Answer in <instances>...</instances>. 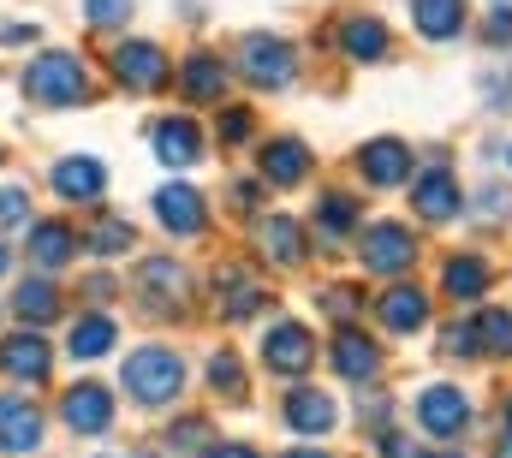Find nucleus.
<instances>
[{"label":"nucleus","instance_id":"1","mask_svg":"<svg viewBox=\"0 0 512 458\" xmlns=\"http://www.w3.org/2000/svg\"><path fill=\"white\" fill-rule=\"evenodd\" d=\"M120 387H126L131 405L161 411V405H173L185 393V357L173 345H137L126 357V369H120Z\"/></svg>","mask_w":512,"mask_h":458},{"label":"nucleus","instance_id":"2","mask_svg":"<svg viewBox=\"0 0 512 458\" xmlns=\"http://www.w3.org/2000/svg\"><path fill=\"white\" fill-rule=\"evenodd\" d=\"M24 96H30L36 108H78V102H90L96 84H90L84 54H66V48L36 54V60L24 66Z\"/></svg>","mask_w":512,"mask_h":458},{"label":"nucleus","instance_id":"3","mask_svg":"<svg viewBox=\"0 0 512 458\" xmlns=\"http://www.w3.org/2000/svg\"><path fill=\"white\" fill-rule=\"evenodd\" d=\"M239 78L251 84V90H292V78H298V54H292V42L286 36H268V30H251L245 42H239Z\"/></svg>","mask_w":512,"mask_h":458},{"label":"nucleus","instance_id":"4","mask_svg":"<svg viewBox=\"0 0 512 458\" xmlns=\"http://www.w3.org/2000/svg\"><path fill=\"white\" fill-rule=\"evenodd\" d=\"M358 262L364 274H382V280H399L411 262H417V238L399 221H376V227H358Z\"/></svg>","mask_w":512,"mask_h":458},{"label":"nucleus","instance_id":"5","mask_svg":"<svg viewBox=\"0 0 512 458\" xmlns=\"http://www.w3.org/2000/svg\"><path fill=\"white\" fill-rule=\"evenodd\" d=\"M114 84L131 90V96H155V90H167V84H173V60H167L155 42L126 36V42L114 48Z\"/></svg>","mask_w":512,"mask_h":458},{"label":"nucleus","instance_id":"6","mask_svg":"<svg viewBox=\"0 0 512 458\" xmlns=\"http://www.w3.org/2000/svg\"><path fill=\"white\" fill-rule=\"evenodd\" d=\"M310 363H316V334H310L304 322H292V316H274V322L262 328V369H268V375H286V381H298Z\"/></svg>","mask_w":512,"mask_h":458},{"label":"nucleus","instance_id":"7","mask_svg":"<svg viewBox=\"0 0 512 458\" xmlns=\"http://www.w3.org/2000/svg\"><path fill=\"white\" fill-rule=\"evenodd\" d=\"M149 149H155V161L167 173H191L203 161V131H197L191 114H167V119L149 125Z\"/></svg>","mask_w":512,"mask_h":458},{"label":"nucleus","instance_id":"8","mask_svg":"<svg viewBox=\"0 0 512 458\" xmlns=\"http://www.w3.org/2000/svg\"><path fill=\"white\" fill-rule=\"evenodd\" d=\"M411 209L423 215V221H453L459 209H465V191H459V179H453V167L447 161H429L417 179H411Z\"/></svg>","mask_w":512,"mask_h":458},{"label":"nucleus","instance_id":"9","mask_svg":"<svg viewBox=\"0 0 512 458\" xmlns=\"http://www.w3.org/2000/svg\"><path fill=\"white\" fill-rule=\"evenodd\" d=\"M417 423H423L435 441H459V435L471 429V399H465L459 387L435 381V387H423V393H417Z\"/></svg>","mask_w":512,"mask_h":458},{"label":"nucleus","instance_id":"10","mask_svg":"<svg viewBox=\"0 0 512 458\" xmlns=\"http://www.w3.org/2000/svg\"><path fill=\"white\" fill-rule=\"evenodd\" d=\"M48 185H54V197H60V203L90 209V203H102V197H108V167H102L96 155H66V161H54Z\"/></svg>","mask_w":512,"mask_h":458},{"label":"nucleus","instance_id":"11","mask_svg":"<svg viewBox=\"0 0 512 458\" xmlns=\"http://www.w3.org/2000/svg\"><path fill=\"white\" fill-rule=\"evenodd\" d=\"M48 369H54V351H48V340L36 328H18V334L0 340V375H12L18 387H42Z\"/></svg>","mask_w":512,"mask_h":458},{"label":"nucleus","instance_id":"12","mask_svg":"<svg viewBox=\"0 0 512 458\" xmlns=\"http://www.w3.org/2000/svg\"><path fill=\"white\" fill-rule=\"evenodd\" d=\"M358 179L376 185V191L411 185V143H405V137H370V143L358 149Z\"/></svg>","mask_w":512,"mask_h":458},{"label":"nucleus","instance_id":"13","mask_svg":"<svg viewBox=\"0 0 512 458\" xmlns=\"http://www.w3.org/2000/svg\"><path fill=\"white\" fill-rule=\"evenodd\" d=\"M0 453L6 458L42 453V411H36V399L0 393Z\"/></svg>","mask_w":512,"mask_h":458},{"label":"nucleus","instance_id":"14","mask_svg":"<svg viewBox=\"0 0 512 458\" xmlns=\"http://www.w3.org/2000/svg\"><path fill=\"white\" fill-rule=\"evenodd\" d=\"M60 423H66L72 435H108V429H114V393L96 387V381L66 387V399H60Z\"/></svg>","mask_w":512,"mask_h":458},{"label":"nucleus","instance_id":"15","mask_svg":"<svg viewBox=\"0 0 512 458\" xmlns=\"http://www.w3.org/2000/svg\"><path fill=\"white\" fill-rule=\"evenodd\" d=\"M262 304H268V292H262V280H256L245 262H221L215 268V310L227 322H251Z\"/></svg>","mask_w":512,"mask_h":458},{"label":"nucleus","instance_id":"16","mask_svg":"<svg viewBox=\"0 0 512 458\" xmlns=\"http://www.w3.org/2000/svg\"><path fill=\"white\" fill-rule=\"evenodd\" d=\"M340 54L352 60V66H376L393 54V30H387V18L376 12H346L340 18Z\"/></svg>","mask_w":512,"mask_h":458},{"label":"nucleus","instance_id":"17","mask_svg":"<svg viewBox=\"0 0 512 458\" xmlns=\"http://www.w3.org/2000/svg\"><path fill=\"white\" fill-rule=\"evenodd\" d=\"M149 209H155V221L173 232V238H197V232H209V203H203V191H191V185H161Z\"/></svg>","mask_w":512,"mask_h":458},{"label":"nucleus","instance_id":"18","mask_svg":"<svg viewBox=\"0 0 512 458\" xmlns=\"http://www.w3.org/2000/svg\"><path fill=\"white\" fill-rule=\"evenodd\" d=\"M256 173H262V185H274V191L304 185V179H310V143H304V137H268Z\"/></svg>","mask_w":512,"mask_h":458},{"label":"nucleus","instance_id":"19","mask_svg":"<svg viewBox=\"0 0 512 458\" xmlns=\"http://www.w3.org/2000/svg\"><path fill=\"white\" fill-rule=\"evenodd\" d=\"M24 256L36 274H60L66 262H78V232L66 221H36V227H24Z\"/></svg>","mask_w":512,"mask_h":458},{"label":"nucleus","instance_id":"20","mask_svg":"<svg viewBox=\"0 0 512 458\" xmlns=\"http://www.w3.org/2000/svg\"><path fill=\"white\" fill-rule=\"evenodd\" d=\"M376 322H382L387 334H399V340H411V334H423L429 328V292H417V286H387L382 298H376Z\"/></svg>","mask_w":512,"mask_h":458},{"label":"nucleus","instance_id":"21","mask_svg":"<svg viewBox=\"0 0 512 458\" xmlns=\"http://www.w3.org/2000/svg\"><path fill=\"white\" fill-rule=\"evenodd\" d=\"M137 298H143L155 316L179 310V298H185V268H179L173 256H143V268H137Z\"/></svg>","mask_w":512,"mask_h":458},{"label":"nucleus","instance_id":"22","mask_svg":"<svg viewBox=\"0 0 512 458\" xmlns=\"http://www.w3.org/2000/svg\"><path fill=\"white\" fill-rule=\"evenodd\" d=\"M280 417H286L292 435H328V429L340 423V405H334V393H322V387H292L286 405H280Z\"/></svg>","mask_w":512,"mask_h":458},{"label":"nucleus","instance_id":"23","mask_svg":"<svg viewBox=\"0 0 512 458\" xmlns=\"http://www.w3.org/2000/svg\"><path fill=\"white\" fill-rule=\"evenodd\" d=\"M328 363H334V375H346V381H376L382 375V345L370 340V334H358L352 322L334 334V351H328Z\"/></svg>","mask_w":512,"mask_h":458},{"label":"nucleus","instance_id":"24","mask_svg":"<svg viewBox=\"0 0 512 458\" xmlns=\"http://www.w3.org/2000/svg\"><path fill=\"white\" fill-rule=\"evenodd\" d=\"M489 280H495V268H489V256H477V250H459V256H447V268H441V292H447L453 304H477V298L489 292Z\"/></svg>","mask_w":512,"mask_h":458},{"label":"nucleus","instance_id":"25","mask_svg":"<svg viewBox=\"0 0 512 458\" xmlns=\"http://www.w3.org/2000/svg\"><path fill=\"white\" fill-rule=\"evenodd\" d=\"M173 78H179L185 102H221V96H227V78H233V72H227V60H221V54H191V60H185V66H179Z\"/></svg>","mask_w":512,"mask_h":458},{"label":"nucleus","instance_id":"26","mask_svg":"<svg viewBox=\"0 0 512 458\" xmlns=\"http://www.w3.org/2000/svg\"><path fill=\"white\" fill-rule=\"evenodd\" d=\"M465 18H471L465 0H411V24L423 42H459Z\"/></svg>","mask_w":512,"mask_h":458},{"label":"nucleus","instance_id":"27","mask_svg":"<svg viewBox=\"0 0 512 458\" xmlns=\"http://www.w3.org/2000/svg\"><path fill=\"white\" fill-rule=\"evenodd\" d=\"M256 244H262V256L280 262V268H298V262L310 256V238H304V227H298L292 215H268V221L256 227Z\"/></svg>","mask_w":512,"mask_h":458},{"label":"nucleus","instance_id":"28","mask_svg":"<svg viewBox=\"0 0 512 458\" xmlns=\"http://www.w3.org/2000/svg\"><path fill=\"white\" fill-rule=\"evenodd\" d=\"M114 345H120V322H114V316H102V310H90V316H78V322H72V334H66V357L96 363V357H108Z\"/></svg>","mask_w":512,"mask_h":458},{"label":"nucleus","instance_id":"29","mask_svg":"<svg viewBox=\"0 0 512 458\" xmlns=\"http://www.w3.org/2000/svg\"><path fill=\"white\" fill-rule=\"evenodd\" d=\"M12 316H18L24 328H48V322L60 316V292H54V280H48V274L18 280V292H12Z\"/></svg>","mask_w":512,"mask_h":458},{"label":"nucleus","instance_id":"30","mask_svg":"<svg viewBox=\"0 0 512 458\" xmlns=\"http://www.w3.org/2000/svg\"><path fill=\"white\" fill-rule=\"evenodd\" d=\"M90 256H102V262H114V256H126L131 244H137V232H131V221L126 215H114V209H102L96 221H90V232L78 238Z\"/></svg>","mask_w":512,"mask_h":458},{"label":"nucleus","instance_id":"31","mask_svg":"<svg viewBox=\"0 0 512 458\" xmlns=\"http://www.w3.org/2000/svg\"><path fill=\"white\" fill-rule=\"evenodd\" d=\"M316 227L328 232V238H346V232L364 227V203L352 191H322L316 197Z\"/></svg>","mask_w":512,"mask_h":458},{"label":"nucleus","instance_id":"32","mask_svg":"<svg viewBox=\"0 0 512 458\" xmlns=\"http://www.w3.org/2000/svg\"><path fill=\"white\" fill-rule=\"evenodd\" d=\"M209 387H215L227 405H245V399H251V381H245L239 351H209Z\"/></svg>","mask_w":512,"mask_h":458},{"label":"nucleus","instance_id":"33","mask_svg":"<svg viewBox=\"0 0 512 458\" xmlns=\"http://www.w3.org/2000/svg\"><path fill=\"white\" fill-rule=\"evenodd\" d=\"M477 351H483V357H512V310L489 304V310L477 316Z\"/></svg>","mask_w":512,"mask_h":458},{"label":"nucleus","instance_id":"34","mask_svg":"<svg viewBox=\"0 0 512 458\" xmlns=\"http://www.w3.org/2000/svg\"><path fill=\"white\" fill-rule=\"evenodd\" d=\"M137 0H84V24L90 30H126Z\"/></svg>","mask_w":512,"mask_h":458},{"label":"nucleus","instance_id":"35","mask_svg":"<svg viewBox=\"0 0 512 458\" xmlns=\"http://www.w3.org/2000/svg\"><path fill=\"white\" fill-rule=\"evenodd\" d=\"M30 227V185H0V232Z\"/></svg>","mask_w":512,"mask_h":458},{"label":"nucleus","instance_id":"36","mask_svg":"<svg viewBox=\"0 0 512 458\" xmlns=\"http://www.w3.org/2000/svg\"><path fill=\"white\" fill-rule=\"evenodd\" d=\"M441 357H483L477 351V322H447L441 328Z\"/></svg>","mask_w":512,"mask_h":458},{"label":"nucleus","instance_id":"37","mask_svg":"<svg viewBox=\"0 0 512 458\" xmlns=\"http://www.w3.org/2000/svg\"><path fill=\"white\" fill-rule=\"evenodd\" d=\"M316 304H322L334 322H352V316H358V304H364V292H358V286H328Z\"/></svg>","mask_w":512,"mask_h":458},{"label":"nucleus","instance_id":"38","mask_svg":"<svg viewBox=\"0 0 512 458\" xmlns=\"http://www.w3.org/2000/svg\"><path fill=\"white\" fill-rule=\"evenodd\" d=\"M215 131H221V143H227V149H233V143H251L256 114H251V108H221V125H215Z\"/></svg>","mask_w":512,"mask_h":458},{"label":"nucleus","instance_id":"39","mask_svg":"<svg viewBox=\"0 0 512 458\" xmlns=\"http://www.w3.org/2000/svg\"><path fill=\"white\" fill-rule=\"evenodd\" d=\"M358 423H364L370 435H382L387 423H393V399H387V393H370V399H358Z\"/></svg>","mask_w":512,"mask_h":458},{"label":"nucleus","instance_id":"40","mask_svg":"<svg viewBox=\"0 0 512 458\" xmlns=\"http://www.w3.org/2000/svg\"><path fill=\"white\" fill-rule=\"evenodd\" d=\"M167 447H209V423L203 417H179L167 429Z\"/></svg>","mask_w":512,"mask_h":458},{"label":"nucleus","instance_id":"41","mask_svg":"<svg viewBox=\"0 0 512 458\" xmlns=\"http://www.w3.org/2000/svg\"><path fill=\"white\" fill-rule=\"evenodd\" d=\"M483 36L501 48V42H512V0H501L495 12H489V24H483Z\"/></svg>","mask_w":512,"mask_h":458},{"label":"nucleus","instance_id":"42","mask_svg":"<svg viewBox=\"0 0 512 458\" xmlns=\"http://www.w3.org/2000/svg\"><path fill=\"white\" fill-rule=\"evenodd\" d=\"M376 441H382V458H423L417 447H411V441H405V435H393V429H382Z\"/></svg>","mask_w":512,"mask_h":458},{"label":"nucleus","instance_id":"43","mask_svg":"<svg viewBox=\"0 0 512 458\" xmlns=\"http://www.w3.org/2000/svg\"><path fill=\"white\" fill-rule=\"evenodd\" d=\"M203 458H262L256 447H245V441H209L203 447Z\"/></svg>","mask_w":512,"mask_h":458},{"label":"nucleus","instance_id":"44","mask_svg":"<svg viewBox=\"0 0 512 458\" xmlns=\"http://www.w3.org/2000/svg\"><path fill=\"white\" fill-rule=\"evenodd\" d=\"M36 36H42L36 24H6V30H0V42H6V48H24V42H36Z\"/></svg>","mask_w":512,"mask_h":458},{"label":"nucleus","instance_id":"45","mask_svg":"<svg viewBox=\"0 0 512 458\" xmlns=\"http://www.w3.org/2000/svg\"><path fill=\"white\" fill-rule=\"evenodd\" d=\"M84 292H90V298H108V292H114V280H108V274H90V280H84Z\"/></svg>","mask_w":512,"mask_h":458},{"label":"nucleus","instance_id":"46","mask_svg":"<svg viewBox=\"0 0 512 458\" xmlns=\"http://www.w3.org/2000/svg\"><path fill=\"white\" fill-rule=\"evenodd\" d=\"M280 458H328L322 447H292V453H280Z\"/></svg>","mask_w":512,"mask_h":458},{"label":"nucleus","instance_id":"47","mask_svg":"<svg viewBox=\"0 0 512 458\" xmlns=\"http://www.w3.org/2000/svg\"><path fill=\"white\" fill-rule=\"evenodd\" d=\"M6 268H12V250H6V244H0V274H6Z\"/></svg>","mask_w":512,"mask_h":458},{"label":"nucleus","instance_id":"48","mask_svg":"<svg viewBox=\"0 0 512 458\" xmlns=\"http://www.w3.org/2000/svg\"><path fill=\"white\" fill-rule=\"evenodd\" d=\"M423 458H465V453H459V447H447V453H423Z\"/></svg>","mask_w":512,"mask_h":458},{"label":"nucleus","instance_id":"49","mask_svg":"<svg viewBox=\"0 0 512 458\" xmlns=\"http://www.w3.org/2000/svg\"><path fill=\"white\" fill-rule=\"evenodd\" d=\"M501 417H507V435H512V393H507V405H501Z\"/></svg>","mask_w":512,"mask_h":458},{"label":"nucleus","instance_id":"50","mask_svg":"<svg viewBox=\"0 0 512 458\" xmlns=\"http://www.w3.org/2000/svg\"><path fill=\"white\" fill-rule=\"evenodd\" d=\"M495 458H512V447H501V453H495Z\"/></svg>","mask_w":512,"mask_h":458},{"label":"nucleus","instance_id":"51","mask_svg":"<svg viewBox=\"0 0 512 458\" xmlns=\"http://www.w3.org/2000/svg\"><path fill=\"white\" fill-rule=\"evenodd\" d=\"M0 161H6V149H0Z\"/></svg>","mask_w":512,"mask_h":458}]
</instances>
